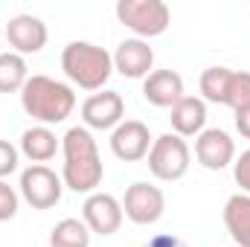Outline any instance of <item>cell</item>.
Wrapping results in <instances>:
<instances>
[{"label":"cell","mask_w":250,"mask_h":247,"mask_svg":"<svg viewBox=\"0 0 250 247\" xmlns=\"http://www.w3.org/2000/svg\"><path fill=\"white\" fill-rule=\"evenodd\" d=\"M233 178H236V184L242 186V195H250V148L236 157V163H233Z\"/></svg>","instance_id":"obj_24"},{"label":"cell","mask_w":250,"mask_h":247,"mask_svg":"<svg viewBox=\"0 0 250 247\" xmlns=\"http://www.w3.org/2000/svg\"><path fill=\"white\" fill-rule=\"evenodd\" d=\"M230 76L233 70L230 67H207L201 73V93L207 102H215V105H224L227 102V87H230Z\"/></svg>","instance_id":"obj_20"},{"label":"cell","mask_w":250,"mask_h":247,"mask_svg":"<svg viewBox=\"0 0 250 247\" xmlns=\"http://www.w3.org/2000/svg\"><path fill=\"white\" fill-rule=\"evenodd\" d=\"M143 96L154 108H175L184 93V79L175 70H151L143 82Z\"/></svg>","instance_id":"obj_14"},{"label":"cell","mask_w":250,"mask_h":247,"mask_svg":"<svg viewBox=\"0 0 250 247\" xmlns=\"http://www.w3.org/2000/svg\"><path fill=\"white\" fill-rule=\"evenodd\" d=\"M50 247H90V230L79 218H64L50 233Z\"/></svg>","instance_id":"obj_19"},{"label":"cell","mask_w":250,"mask_h":247,"mask_svg":"<svg viewBox=\"0 0 250 247\" xmlns=\"http://www.w3.org/2000/svg\"><path fill=\"white\" fill-rule=\"evenodd\" d=\"M224 224L236 245L250 247V195L239 192L224 204Z\"/></svg>","instance_id":"obj_17"},{"label":"cell","mask_w":250,"mask_h":247,"mask_svg":"<svg viewBox=\"0 0 250 247\" xmlns=\"http://www.w3.org/2000/svg\"><path fill=\"white\" fill-rule=\"evenodd\" d=\"M195 160L209 169V172H221L236 160V143L227 131L221 128H207L198 134L195 140Z\"/></svg>","instance_id":"obj_9"},{"label":"cell","mask_w":250,"mask_h":247,"mask_svg":"<svg viewBox=\"0 0 250 247\" xmlns=\"http://www.w3.org/2000/svg\"><path fill=\"white\" fill-rule=\"evenodd\" d=\"M62 151H64V169H62L64 186L73 189V192L93 195L96 186L102 184V175H105V166H102L93 134L82 125L70 128L62 140Z\"/></svg>","instance_id":"obj_1"},{"label":"cell","mask_w":250,"mask_h":247,"mask_svg":"<svg viewBox=\"0 0 250 247\" xmlns=\"http://www.w3.org/2000/svg\"><path fill=\"white\" fill-rule=\"evenodd\" d=\"M64 181L41 163H32L29 169L21 172V195L32 209H53L62 201Z\"/></svg>","instance_id":"obj_6"},{"label":"cell","mask_w":250,"mask_h":247,"mask_svg":"<svg viewBox=\"0 0 250 247\" xmlns=\"http://www.w3.org/2000/svg\"><path fill=\"white\" fill-rule=\"evenodd\" d=\"M163 209H166V195H163L160 186L137 181V184H131L125 189L123 212L128 221H134L140 227H148V224H157L163 218Z\"/></svg>","instance_id":"obj_7"},{"label":"cell","mask_w":250,"mask_h":247,"mask_svg":"<svg viewBox=\"0 0 250 247\" xmlns=\"http://www.w3.org/2000/svg\"><path fill=\"white\" fill-rule=\"evenodd\" d=\"M123 215H125L123 204L114 195H108V192L87 195V201L82 206V221L96 236H114L120 230V224H123Z\"/></svg>","instance_id":"obj_8"},{"label":"cell","mask_w":250,"mask_h":247,"mask_svg":"<svg viewBox=\"0 0 250 247\" xmlns=\"http://www.w3.org/2000/svg\"><path fill=\"white\" fill-rule=\"evenodd\" d=\"M18 215V192L6 181H0V221H9Z\"/></svg>","instance_id":"obj_22"},{"label":"cell","mask_w":250,"mask_h":247,"mask_svg":"<svg viewBox=\"0 0 250 247\" xmlns=\"http://www.w3.org/2000/svg\"><path fill=\"white\" fill-rule=\"evenodd\" d=\"M47 23L35 15H15L9 23H6V41L12 47V53L18 56H32V53H41L47 47Z\"/></svg>","instance_id":"obj_10"},{"label":"cell","mask_w":250,"mask_h":247,"mask_svg":"<svg viewBox=\"0 0 250 247\" xmlns=\"http://www.w3.org/2000/svg\"><path fill=\"white\" fill-rule=\"evenodd\" d=\"M29 82L26 59L18 53H0V93H21Z\"/></svg>","instance_id":"obj_18"},{"label":"cell","mask_w":250,"mask_h":247,"mask_svg":"<svg viewBox=\"0 0 250 247\" xmlns=\"http://www.w3.org/2000/svg\"><path fill=\"white\" fill-rule=\"evenodd\" d=\"M172 131L178 137H198L207 123V102L198 96H184L175 108H172Z\"/></svg>","instance_id":"obj_15"},{"label":"cell","mask_w":250,"mask_h":247,"mask_svg":"<svg viewBox=\"0 0 250 247\" xmlns=\"http://www.w3.org/2000/svg\"><path fill=\"white\" fill-rule=\"evenodd\" d=\"M236 131L250 140V108H242V111H236Z\"/></svg>","instance_id":"obj_25"},{"label":"cell","mask_w":250,"mask_h":247,"mask_svg":"<svg viewBox=\"0 0 250 247\" xmlns=\"http://www.w3.org/2000/svg\"><path fill=\"white\" fill-rule=\"evenodd\" d=\"M21 105L41 125H56V123H64L73 114L76 93H73L70 84L56 82L50 76H29V82L21 90Z\"/></svg>","instance_id":"obj_2"},{"label":"cell","mask_w":250,"mask_h":247,"mask_svg":"<svg viewBox=\"0 0 250 247\" xmlns=\"http://www.w3.org/2000/svg\"><path fill=\"white\" fill-rule=\"evenodd\" d=\"M21 151L32 160V163H47L56 157L59 151V137L47 128V125H32L21 134Z\"/></svg>","instance_id":"obj_16"},{"label":"cell","mask_w":250,"mask_h":247,"mask_svg":"<svg viewBox=\"0 0 250 247\" xmlns=\"http://www.w3.org/2000/svg\"><path fill=\"white\" fill-rule=\"evenodd\" d=\"M82 120L87 128L96 131H114L125 120V102L117 90H102L93 93L82 102Z\"/></svg>","instance_id":"obj_11"},{"label":"cell","mask_w":250,"mask_h":247,"mask_svg":"<svg viewBox=\"0 0 250 247\" xmlns=\"http://www.w3.org/2000/svg\"><path fill=\"white\" fill-rule=\"evenodd\" d=\"M0 35H3V23H0Z\"/></svg>","instance_id":"obj_27"},{"label":"cell","mask_w":250,"mask_h":247,"mask_svg":"<svg viewBox=\"0 0 250 247\" xmlns=\"http://www.w3.org/2000/svg\"><path fill=\"white\" fill-rule=\"evenodd\" d=\"M18 148L9 143V140H0V181L9 178L15 169H18Z\"/></svg>","instance_id":"obj_23"},{"label":"cell","mask_w":250,"mask_h":247,"mask_svg":"<svg viewBox=\"0 0 250 247\" xmlns=\"http://www.w3.org/2000/svg\"><path fill=\"white\" fill-rule=\"evenodd\" d=\"M154 67V50L143 38H125L114 53V70L125 79H146Z\"/></svg>","instance_id":"obj_13"},{"label":"cell","mask_w":250,"mask_h":247,"mask_svg":"<svg viewBox=\"0 0 250 247\" xmlns=\"http://www.w3.org/2000/svg\"><path fill=\"white\" fill-rule=\"evenodd\" d=\"M117 18L137 38H157L172 23V12L163 0H120Z\"/></svg>","instance_id":"obj_4"},{"label":"cell","mask_w":250,"mask_h":247,"mask_svg":"<svg viewBox=\"0 0 250 247\" xmlns=\"http://www.w3.org/2000/svg\"><path fill=\"white\" fill-rule=\"evenodd\" d=\"M62 70L82 90H102L114 73V56L90 41H70L62 53Z\"/></svg>","instance_id":"obj_3"},{"label":"cell","mask_w":250,"mask_h":247,"mask_svg":"<svg viewBox=\"0 0 250 247\" xmlns=\"http://www.w3.org/2000/svg\"><path fill=\"white\" fill-rule=\"evenodd\" d=\"M233 111L250 108V73L248 70H233L230 76V87H227V102Z\"/></svg>","instance_id":"obj_21"},{"label":"cell","mask_w":250,"mask_h":247,"mask_svg":"<svg viewBox=\"0 0 250 247\" xmlns=\"http://www.w3.org/2000/svg\"><path fill=\"white\" fill-rule=\"evenodd\" d=\"M146 247H187V242H181L175 236H154Z\"/></svg>","instance_id":"obj_26"},{"label":"cell","mask_w":250,"mask_h":247,"mask_svg":"<svg viewBox=\"0 0 250 247\" xmlns=\"http://www.w3.org/2000/svg\"><path fill=\"white\" fill-rule=\"evenodd\" d=\"M189 160H192V154H189L187 140L178 134H160L148 148V172L166 184L181 181L187 175Z\"/></svg>","instance_id":"obj_5"},{"label":"cell","mask_w":250,"mask_h":247,"mask_svg":"<svg viewBox=\"0 0 250 247\" xmlns=\"http://www.w3.org/2000/svg\"><path fill=\"white\" fill-rule=\"evenodd\" d=\"M151 143L154 140L148 134V125L140 120H123L111 131V151L125 163H137V160L148 157Z\"/></svg>","instance_id":"obj_12"}]
</instances>
